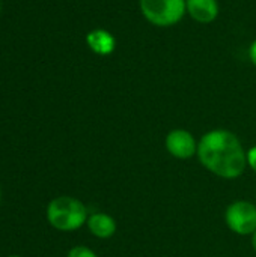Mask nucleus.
I'll list each match as a JSON object with an SVG mask.
<instances>
[{
  "label": "nucleus",
  "mask_w": 256,
  "mask_h": 257,
  "mask_svg": "<svg viewBox=\"0 0 256 257\" xmlns=\"http://www.w3.org/2000/svg\"><path fill=\"white\" fill-rule=\"evenodd\" d=\"M86 205L71 196L54 197L47 206V221L60 232H74L83 227L88 221Z\"/></svg>",
  "instance_id": "f03ea898"
},
{
  "label": "nucleus",
  "mask_w": 256,
  "mask_h": 257,
  "mask_svg": "<svg viewBox=\"0 0 256 257\" xmlns=\"http://www.w3.org/2000/svg\"><path fill=\"white\" fill-rule=\"evenodd\" d=\"M246 160H247V167L252 169L256 173V146H252L246 152Z\"/></svg>",
  "instance_id": "9d476101"
},
{
  "label": "nucleus",
  "mask_w": 256,
  "mask_h": 257,
  "mask_svg": "<svg viewBox=\"0 0 256 257\" xmlns=\"http://www.w3.org/2000/svg\"><path fill=\"white\" fill-rule=\"evenodd\" d=\"M8 257H21V256H8Z\"/></svg>",
  "instance_id": "4468645a"
},
{
  "label": "nucleus",
  "mask_w": 256,
  "mask_h": 257,
  "mask_svg": "<svg viewBox=\"0 0 256 257\" xmlns=\"http://www.w3.org/2000/svg\"><path fill=\"white\" fill-rule=\"evenodd\" d=\"M225 223L238 236H252L256 230V203L235 200L225 209Z\"/></svg>",
  "instance_id": "20e7f679"
},
{
  "label": "nucleus",
  "mask_w": 256,
  "mask_h": 257,
  "mask_svg": "<svg viewBox=\"0 0 256 257\" xmlns=\"http://www.w3.org/2000/svg\"><path fill=\"white\" fill-rule=\"evenodd\" d=\"M199 140L195 136L183 128H175L167 133L164 139V148L167 154H170L177 160H190L198 155Z\"/></svg>",
  "instance_id": "39448f33"
},
{
  "label": "nucleus",
  "mask_w": 256,
  "mask_h": 257,
  "mask_svg": "<svg viewBox=\"0 0 256 257\" xmlns=\"http://www.w3.org/2000/svg\"><path fill=\"white\" fill-rule=\"evenodd\" d=\"M86 44L98 56H109L116 48L115 36L109 30H104V29L91 30L86 35Z\"/></svg>",
  "instance_id": "6e6552de"
},
{
  "label": "nucleus",
  "mask_w": 256,
  "mask_h": 257,
  "mask_svg": "<svg viewBox=\"0 0 256 257\" xmlns=\"http://www.w3.org/2000/svg\"><path fill=\"white\" fill-rule=\"evenodd\" d=\"M250 242H252V248H253V251L256 253V230L253 232V235L250 236Z\"/></svg>",
  "instance_id": "f8f14e48"
},
{
  "label": "nucleus",
  "mask_w": 256,
  "mask_h": 257,
  "mask_svg": "<svg viewBox=\"0 0 256 257\" xmlns=\"http://www.w3.org/2000/svg\"><path fill=\"white\" fill-rule=\"evenodd\" d=\"M255 203H256V202H255Z\"/></svg>",
  "instance_id": "2eb2a0df"
},
{
  "label": "nucleus",
  "mask_w": 256,
  "mask_h": 257,
  "mask_svg": "<svg viewBox=\"0 0 256 257\" xmlns=\"http://www.w3.org/2000/svg\"><path fill=\"white\" fill-rule=\"evenodd\" d=\"M142 15L154 26L170 27L178 24L186 11V0H139Z\"/></svg>",
  "instance_id": "7ed1b4c3"
},
{
  "label": "nucleus",
  "mask_w": 256,
  "mask_h": 257,
  "mask_svg": "<svg viewBox=\"0 0 256 257\" xmlns=\"http://www.w3.org/2000/svg\"><path fill=\"white\" fill-rule=\"evenodd\" d=\"M187 14L201 24L213 23L219 15L217 0H186Z\"/></svg>",
  "instance_id": "423d86ee"
},
{
  "label": "nucleus",
  "mask_w": 256,
  "mask_h": 257,
  "mask_svg": "<svg viewBox=\"0 0 256 257\" xmlns=\"http://www.w3.org/2000/svg\"><path fill=\"white\" fill-rule=\"evenodd\" d=\"M0 11H2V2H0Z\"/></svg>",
  "instance_id": "ddd939ff"
},
{
  "label": "nucleus",
  "mask_w": 256,
  "mask_h": 257,
  "mask_svg": "<svg viewBox=\"0 0 256 257\" xmlns=\"http://www.w3.org/2000/svg\"><path fill=\"white\" fill-rule=\"evenodd\" d=\"M246 152L241 140L232 131L219 128L199 139L196 157L202 167L214 176L234 181L246 172Z\"/></svg>",
  "instance_id": "f257e3e1"
},
{
  "label": "nucleus",
  "mask_w": 256,
  "mask_h": 257,
  "mask_svg": "<svg viewBox=\"0 0 256 257\" xmlns=\"http://www.w3.org/2000/svg\"><path fill=\"white\" fill-rule=\"evenodd\" d=\"M86 226L92 236L98 239H109L116 233L118 224L116 220L106 212H94L88 217Z\"/></svg>",
  "instance_id": "0eeeda50"
},
{
  "label": "nucleus",
  "mask_w": 256,
  "mask_h": 257,
  "mask_svg": "<svg viewBox=\"0 0 256 257\" xmlns=\"http://www.w3.org/2000/svg\"><path fill=\"white\" fill-rule=\"evenodd\" d=\"M66 257H98V256H97V253H95L94 250H91V248H89V247H86V245H75V247H72V248L68 251Z\"/></svg>",
  "instance_id": "1a4fd4ad"
},
{
  "label": "nucleus",
  "mask_w": 256,
  "mask_h": 257,
  "mask_svg": "<svg viewBox=\"0 0 256 257\" xmlns=\"http://www.w3.org/2000/svg\"><path fill=\"white\" fill-rule=\"evenodd\" d=\"M249 57H250L252 63L256 66V41L252 42V45H250V48H249Z\"/></svg>",
  "instance_id": "9b49d317"
}]
</instances>
